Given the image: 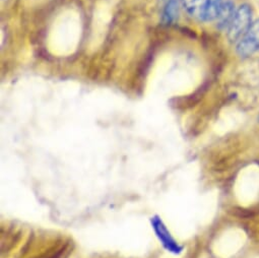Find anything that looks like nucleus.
Here are the masks:
<instances>
[{"label":"nucleus","mask_w":259,"mask_h":258,"mask_svg":"<svg viewBox=\"0 0 259 258\" xmlns=\"http://www.w3.org/2000/svg\"><path fill=\"white\" fill-rule=\"evenodd\" d=\"M224 2L223 0H209V3L201 16L200 20L204 22H211L218 19L220 12L222 10Z\"/></svg>","instance_id":"nucleus-6"},{"label":"nucleus","mask_w":259,"mask_h":258,"mask_svg":"<svg viewBox=\"0 0 259 258\" xmlns=\"http://www.w3.org/2000/svg\"><path fill=\"white\" fill-rule=\"evenodd\" d=\"M180 4V0H168L163 12V22L166 25H171L178 19Z\"/></svg>","instance_id":"nucleus-5"},{"label":"nucleus","mask_w":259,"mask_h":258,"mask_svg":"<svg viewBox=\"0 0 259 258\" xmlns=\"http://www.w3.org/2000/svg\"><path fill=\"white\" fill-rule=\"evenodd\" d=\"M258 119H259V118H258Z\"/></svg>","instance_id":"nucleus-8"},{"label":"nucleus","mask_w":259,"mask_h":258,"mask_svg":"<svg viewBox=\"0 0 259 258\" xmlns=\"http://www.w3.org/2000/svg\"><path fill=\"white\" fill-rule=\"evenodd\" d=\"M235 6L234 4L231 2V0H227V2H224L223 4V7H222V10L220 12V15L217 19L218 21V27L220 29H228L232 20H233V17L235 15Z\"/></svg>","instance_id":"nucleus-3"},{"label":"nucleus","mask_w":259,"mask_h":258,"mask_svg":"<svg viewBox=\"0 0 259 258\" xmlns=\"http://www.w3.org/2000/svg\"><path fill=\"white\" fill-rule=\"evenodd\" d=\"M180 2L185 11L190 16L200 19L209 3V0H180Z\"/></svg>","instance_id":"nucleus-4"},{"label":"nucleus","mask_w":259,"mask_h":258,"mask_svg":"<svg viewBox=\"0 0 259 258\" xmlns=\"http://www.w3.org/2000/svg\"><path fill=\"white\" fill-rule=\"evenodd\" d=\"M156 227H158V228L160 229V235H159V236H160V238L163 240L164 244L167 245L168 249H170V250L173 251V252H178V251L180 250V248L178 247V245H176V244L174 243V241L170 238V236H168V234H167L166 230L163 228L162 224L158 223V224L156 225Z\"/></svg>","instance_id":"nucleus-7"},{"label":"nucleus","mask_w":259,"mask_h":258,"mask_svg":"<svg viewBox=\"0 0 259 258\" xmlns=\"http://www.w3.org/2000/svg\"><path fill=\"white\" fill-rule=\"evenodd\" d=\"M259 50V20L252 23L249 30L238 41L237 52L242 57H249Z\"/></svg>","instance_id":"nucleus-2"},{"label":"nucleus","mask_w":259,"mask_h":258,"mask_svg":"<svg viewBox=\"0 0 259 258\" xmlns=\"http://www.w3.org/2000/svg\"><path fill=\"white\" fill-rule=\"evenodd\" d=\"M252 25V11L248 5H242L239 7L233 20L227 29L228 31V38L232 42L239 41L245 33L249 30L250 26Z\"/></svg>","instance_id":"nucleus-1"}]
</instances>
